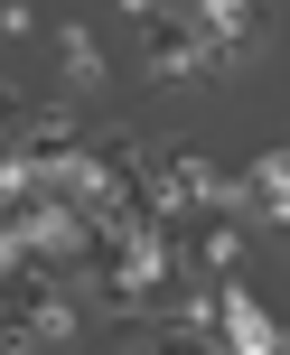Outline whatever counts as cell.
<instances>
[{
    "instance_id": "obj_1",
    "label": "cell",
    "mask_w": 290,
    "mask_h": 355,
    "mask_svg": "<svg viewBox=\"0 0 290 355\" xmlns=\"http://www.w3.org/2000/svg\"><path fill=\"white\" fill-rule=\"evenodd\" d=\"M141 75H150V85H197V75H216V47H206L197 10L141 19Z\"/></svg>"
},
{
    "instance_id": "obj_2",
    "label": "cell",
    "mask_w": 290,
    "mask_h": 355,
    "mask_svg": "<svg viewBox=\"0 0 290 355\" xmlns=\"http://www.w3.org/2000/svg\"><path fill=\"white\" fill-rule=\"evenodd\" d=\"M94 141V131L85 122H75V112L66 103H19L10 112V141H0V178H19V168H56V159H75V150H85Z\"/></svg>"
},
{
    "instance_id": "obj_3",
    "label": "cell",
    "mask_w": 290,
    "mask_h": 355,
    "mask_svg": "<svg viewBox=\"0 0 290 355\" xmlns=\"http://www.w3.org/2000/svg\"><path fill=\"white\" fill-rule=\"evenodd\" d=\"M197 28L216 47V75H244L272 47V0H197Z\"/></svg>"
},
{
    "instance_id": "obj_4",
    "label": "cell",
    "mask_w": 290,
    "mask_h": 355,
    "mask_svg": "<svg viewBox=\"0 0 290 355\" xmlns=\"http://www.w3.org/2000/svg\"><path fill=\"white\" fill-rule=\"evenodd\" d=\"M160 178L178 196V215H216V206H244V178H225L206 150H160Z\"/></svg>"
},
{
    "instance_id": "obj_5",
    "label": "cell",
    "mask_w": 290,
    "mask_h": 355,
    "mask_svg": "<svg viewBox=\"0 0 290 355\" xmlns=\"http://www.w3.org/2000/svg\"><path fill=\"white\" fill-rule=\"evenodd\" d=\"M216 337L234 346V355H281V346H290V327H272V309H262L253 290L225 271V281H216Z\"/></svg>"
},
{
    "instance_id": "obj_6",
    "label": "cell",
    "mask_w": 290,
    "mask_h": 355,
    "mask_svg": "<svg viewBox=\"0 0 290 355\" xmlns=\"http://www.w3.org/2000/svg\"><path fill=\"white\" fill-rule=\"evenodd\" d=\"M244 215L290 234V150H262V159L244 168Z\"/></svg>"
},
{
    "instance_id": "obj_7",
    "label": "cell",
    "mask_w": 290,
    "mask_h": 355,
    "mask_svg": "<svg viewBox=\"0 0 290 355\" xmlns=\"http://www.w3.org/2000/svg\"><path fill=\"white\" fill-rule=\"evenodd\" d=\"M56 66H66V85H75V94H103L112 56H103V37H94V28H56Z\"/></svg>"
}]
</instances>
